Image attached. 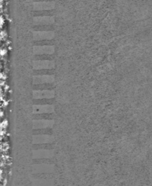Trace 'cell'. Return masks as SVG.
I'll use <instances>...</instances> for the list:
<instances>
[{"label": "cell", "instance_id": "cell-1", "mask_svg": "<svg viewBox=\"0 0 152 186\" xmlns=\"http://www.w3.org/2000/svg\"><path fill=\"white\" fill-rule=\"evenodd\" d=\"M52 111V105H33L34 114H51Z\"/></svg>", "mask_w": 152, "mask_h": 186}, {"label": "cell", "instance_id": "cell-2", "mask_svg": "<svg viewBox=\"0 0 152 186\" xmlns=\"http://www.w3.org/2000/svg\"><path fill=\"white\" fill-rule=\"evenodd\" d=\"M53 66V63L50 60H36L33 63L34 70H41V69H51Z\"/></svg>", "mask_w": 152, "mask_h": 186}, {"label": "cell", "instance_id": "cell-3", "mask_svg": "<svg viewBox=\"0 0 152 186\" xmlns=\"http://www.w3.org/2000/svg\"><path fill=\"white\" fill-rule=\"evenodd\" d=\"M53 97V91H33V97H34V99H51Z\"/></svg>", "mask_w": 152, "mask_h": 186}, {"label": "cell", "instance_id": "cell-4", "mask_svg": "<svg viewBox=\"0 0 152 186\" xmlns=\"http://www.w3.org/2000/svg\"><path fill=\"white\" fill-rule=\"evenodd\" d=\"M34 53L36 55H50L52 53L53 47L51 46H35L33 48Z\"/></svg>", "mask_w": 152, "mask_h": 186}, {"label": "cell", "instance_id": "cell-5", "mask_svg": "<svg viewBox=\"0 0 152 186\" xmlns=\"http://www.w3.org/2000/svg\"><path fill=\"white\" fill-rule=\"evenodd\" d=\"M52 126V122L49 120H35L33 122V128L34 129H51Z\"/></svg>", "mask_w": 152, "mask_h": 186}, {"label": "cell", "instance_id": "cell-6", "mask_svg": "<svg viewBox=\"0 0 152 186\" xmlns=\"http://www.w3.org/2000/svg\"><path fill=\"white\" fill-rule=\"evenodd\" d=\"M53 79L52 76H34V77H33V82H34L35 84H51Z\"/></svg>", "mask_w": 152, "mask_h": 186}, {"label": "cell", "instance_id": "cell-7", "mask_svg": "<svg viewBox=\"0 0 152 186\" xmlns=\"http://www.w3.org/2000/svg\"><path fill=\"white\" fill-rule=\"evenodd\" d=\"M52 37V33L48 32V31H39V32L34 33L35 41L48 40Z\"/></svg>", "mask_w": 152, "mask_h": 186}, {"label": "cell", "instance_id": "cell-8", "mask_svg": "<svg viewBox=\"0 0 152 186\" xmlns=\"http://www.w3.org/2000/svg\"><path fill=\"white\" fill-rule=\"evenodd\" d=\"M53 89L52 84H40L33 85L34 91H43V90H51Z\"/></svg>", "mask_w": 152, "mask_h": 186}, {"label": "cell", "instance_id": "cell-9", "mask_svg": "<svg viewBox=\"0 0 152 186\" xmlns=\"http://www.w3.org/2000/svg\"><path fill=\"white\" fill-rule=\"evenodd\" d=\"M33 119L36 120H51L53 119L52 114H34Z\"/></svg>", "mask_w": 152, "mask_h": 186}, {"label": "cell", "instance_id": "cell-10", "mask_svg": "<svg viewBox=\"0 0 152 186\" xmlns=\"http://www.w3.org/2000/svg\"><path fill=\"white\" fill-rule=\"evenodd\" d=\"M34 76H52V69L34 70Z\"/></svg>", "mask_w": 152, "mask_h": 186}, {"label": "cell", "instance_id": "cell-11", "mask_svg": "<svg viewBox=\"0 0 152 186\" xmlns=\"http://www.w3.org/2000/svg\"><path fill=\"white\" fill-rule=\"evenodd\" d=\"M34 135H51L52 133L51 129H38L33 130Z\"/></svg>", "mask_w": 152, "mask_h": 186}, {"label": "cell", "instance_id": "cell-12", "mask_svg": "<svg viewBox=\"0 0 152 186\" xmlns=\"http://www.w3.org/2000/svg\"><path fill=\"white\" fill-rule=\"evenodd\" d=\"M53 98L51 99H34L33 105H52Z\"/></svg>", "mask_w": 152, "mask_h": 186}, {"label": "cell", "instance_id": "cell-13", "mask_svg": "<svg viewBox=\"0 0 152 186\" xmlns=\"http://www.w3.org/2000/svg\"><path fill=\"white\" fill-rule=\"evenodd\" d=\"M52 55H36L34 56V59L36 60H51Z\"/></svg>", "mask_w": 152, "mask_h": 186}, {"label": "cell", "instance_id": "cell-14", "mask_svg": "<svg viewBox=\"0 0 152 186\" xmlns=\"http://www.w3.org/2000/svg\"><path fill=\"white\" fill-rule=\"evenodd\" d=\"M50 28H51V26H48V25H39V26H36L34 27V30L44 31L51 30V29H49Z\"/></svg>", "mask_w": 152, "mask_h": 186}, {"label": "cell", "instance_id": "cell-15", "mask_svg": "<svg viewBox=\"0 0 152 186\" xmlns=\"http://www.w3.org/2000/svg\"><path fill=\"white\" fill-rule=\"evenodd\" d=\"M34 44L37 45H42V46H44L43 45H47L48 46V45H52L53 42L51 41V40H41V41H35Z\"/></svg>", "mask_w": 152, "mask_h": 186}]
</instances>
